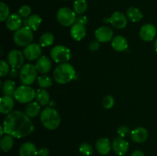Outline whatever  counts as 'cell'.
Masks as SVG:
<instances>
[{
    "label": "cell",
    "instance_id": "cell-1",
    "mask_svg": "<svg viewBox=\"0 0 157 156\" xmlns=\"http://www.w3.org/2000/svg\"><path fill=\"white\" fill-rule=\"evenodd\" d=\"M5 132L13 138H24L34 131L33 122L25 113L21 111H12L6 116L3 122Z\"/></svg>",
    "mask_w": 157,
    "mask_h": 156
},
{
    "label": "cell",
    "instance_id": "cell-2",
    "mask_svg": "<svg viewBox=\"0 0 157 156\" xmlns=\"http://www.w3.org/2000/svg\"><path fill=\"white\" fill-rule=\"evenodd\" d=\"M76 72L71 64L68 63L60 64L54 71L55 80L59 84H66L71 82L75 77Z\"/></svg>",
    "mask_w": 157,
    "mask_h": 156
},
{
    "label": "cell",
    "instance_id": "cell-3",
    "mask_svg": "<svg viewBox=\"0 0 157 156\" xmlns=\"http://www.w3.org/2000/svg\"><path fill=\"white\" fill-rule=\"evenodd\" d=\"M41 122L47 129L55 130L61 123L59 113L53 107H46L41 113Z\"/></svg>",
    "mask_w": 157,
    "mask_h": 156
},
{
    "label": "cell",
    "instance_id": "cell-4",
    "mask_svg": "<svg viewBox=\"0 0 157 156\" xmlns=\"http://www.w3.org/2000/svg\"><path fill=\"white\" fill-rule=\"evenodd\" d=\"M13 40L15 44L21 47L28 46L32 44L33 40V32L32 30L28 26L21 28L15 32Z\"/></svg>",
    "mask_w": 157,
    "mask_h": 156
},
{
    "label": "cell",
    "instance_id": "cell-5",
    "mask_svg": "<svg viewBox=\"0 0 157 156\" xmlns=\"http://www.w3.org/2000/svg\"><path fill=\"white\" fill-rule=\"evenodd\" d=\"M14 98L21 103L30 102L36 96V92L33 88L28 85H22L18 87L14 93Z\"/></svg>",
    "mask_w": 157,
    "mask_h": 156
},
{
    "label": "cell",
    "instance_id": "cell-6",
    "mask_svg": "<svg viewBox=\"0 0 157 156\" xmlns=\"http://www.w3.org/2000/svg\"><path fill=\"white\" fill-rule=\"evenodd\" d=\"M37 69L35 66L27 64L21 67L19 73L20 80L23 85H31L37 78Z\"/></svg>",
    "mask_w": 157,
    "mask_h": 156
},
{
    "label": "cell",
    "instance_id": "cell-7",
    "mask_svg": "<svg viewBox=\"0 0 157 156\" xmlns=\"http://www.w3.org/2000/svg\"><path fill=\"white\" fill-rule=\"evenodd\" d=\"M51 57L55 62L58 64L67 63L71 58L70 49L64 45H56L51 50Z\"/></svg>",
    "mask_w": 157,
    "mask_h": 156
},
{
    "label": "cell",
    "instance_id": "cell-8",
    "mask_svg": "<svg viewBox=\"0 0 157 156\" xmlns=\"http://www.w3.org/2000/svg\"><path fill=\"white\" fill-rule=\"evenodd\" d=\"M57 19L58 22L64 27L72 26L76 21V13L69 8H61L57 12Z\"/></svg>",
    "mask_w": 157,
    "mask_h": 156
},
{
    "label": "cell",
    "instance_id": "cell-9",
    "mask_svg": "<svg viewBox=\"0 0 157 156\" xmlns=\"http://www.w3.org/2000/svg\"><path fill=\"white\" fill-rule=\"evenodd\" d=\"M25 55L18 50H12L8 54V62L12 68L18 69L24 64Z\"/></svg>",
    "mask_w": 157,
    "mask_h": 156
},
{
    "label": "cell",
    "instance_id": "cell-10",
    "mask_svg": "<svg viewBox=\"0 0 157 156\" xmlns=\"http://www.w3.org/2000/svg\"><path fill=\"white\" fill-rule=\"evenodd\" d=\"M23 54L25 58L29 61H35L38 59L41 54V46L35 43H32L25 47Z\"/></svg>",
    "mask_w": 157,
    "mask_h": 156
},
{
    "label": "cell",
    "instance_id": "cell-11",
    "mask_svg": "<svg viewBox=\"0 0 157 156\" xmlns=\"http://www.w3.org/2000/svg\"><path fill=\"white\" fill-rule=\"evenodd\" d=\"M113 32L108 26H101L95 31V37L97 41L101 43L109 42L113 38Z\"/></svg>",
    "mask_w": 157,
    "mask_h": 156
},
{
    "label": "cell",
    "instance_id": "cell-12",
    "mask_svg": "<svg viewBox=\"0 0 157 156\" xmlns=\"http://www.w3.org/2000/svg\"><path fill=\"white\" fill-rule=\"evenodd\" d=\"M156 35V28L153 24H146L141 27L140 37L144 41H151Z\"/></svg>",
    "mask_w": 157,
    "mask_h": 156
},
{
    "label": "cell",
    "instance_id": "cell-13",
    "mask_svg": "<svg viewBox=\"0 0 157 156\" xmlns=\"http://www.w3.org/2000/svg\"><path fill=\"white\" fill-rule=\"evenodd\" d=\"M109 22L117 29H123L127 26V18L122 12H115L109 18Z\"/></svg>",
    "mask_w": 157,
    "mask_h": 156
},
{
    "label": "cell",
    "instance_id": "cell-14",
    "mask_svg": "<svg viewBox=\"0 0 157 156\" xmlns=\"http://www.w3.org/2000/svg\"><path fill=\"white\" fill-rule=\"evenodd\" d=\"M112 148L116 154L123 156L127 152L129 149V143L124 138H116L112 142Z\"/></svg>",
    "mask_w": 157,
    "mask_h": 156
},
{
    "label": "cell",
    "instance_id": "cell-15",
    "mask_svg": "<svg viewBox=\"0 0 157 156\" xmlns=\"http://www.w3.org/2000/svg\"><path fill=\"white\" fill-rule=\"evenodd\" d=\"M149 133L147 128L144 127H138L130 132V137L134 142L143 143L148 139Z\"/></svg>",
    "mask_w": 157,
    "mask_h": 156
},
{
    "label": "cell",
    "instance_id": "cell-16",
    "mask_svg": "<svg viewBox=\"0 0 157 156\" xmlns=\"http://www.w3.org/2000/svg\"><path fill=\"white\" fill-rule=\"evenodd\" d=\"M21 16L18 14H12L9 15V18L6 20V27L9 31L12 32H16L18 29L21 28Z\"/></svg>",
    "mask_w": 157,
    "mask_h": 156
},
{
    "label": "cell",
    "instance_id": "cell-17",
    "mask_svg": "<svg viewBox=\"0 0 157 156\" xmlns=\"http://www.w3.org/2000/svg\"><path fill=\"white\" fill-rule=\"evenodd\" d=\"M14 107V99L11 96L4 95L0 101V112L2 114H9Z\"/></svg>",
    "mask_w": 157,
    "mask_h": 156
},
{
    "label": "cell",
    "instance_id": "cell-18",
    "mask_svg": "<svg viewBox=\"0 0 157 156\" xmlns=\"http://www.w3.org/2000/svg\"><path fill=\"white\" fill-rule=\"evenodd\" d=\"M35 67L39 73L45 74L52 68V62L48 57L43 55L38 58Z\"/></svg>",
    "mask_w": 157,
    "mask_h": 156
},
{
    "label": "cell",
    "instance_id": "cell-19",
    "mask_svg": "<svg viewBox=\"0 0 157 156\" xmlns=\"http://www.w3.org/2000/svg\"><path fill=\"white\" fill-rule=\"evenodd\" d=\"M96 149L101 155H107L111 149V145L108 139L101 138L96 142Z\"/></svg>",
    "mask_w": 157,
    "mask_h": 156
},
{
    "label": "cell",
    "instance_id": "cell-20",
    "mask_svg": "<svg viewBox=\"0 0 157 156\" xmlns=\"http://www.w3.org/2000/svg\"><path fill=\"white\" fill-rule=\"evenodd\" d=\"M71 36L75 41H81L85 37L86 35V29L84 25L75 23V24L71 26V28L70 31Z\"/></svg>",
    "mask_w": 157,
    "mask_h": 156
},
{
    "label": "cell",
    "instance_id": "cell-21",
    "mask_svg": "<svg viewBox=\"0 0 157 156\" xmlns=\"http://www.w3.org/2000/svg\"><path fill=\"white\" fill-rule=\"evenodd\" d=\"M112 47L117 51H124L128 47L127 39L122 35H117L112 39Z\"/></svg>",
    "mask_w": 157,
    "mask_h": 156
},
{
    "label": "cell",
    "instance_id": "cell-22",
    "mask_svg": "<svg viewBox=\"0 0 157 156\" xmlns=\"http://www.w3.org/2000/svg\"><path fill=\"white\" fill-rule=\"evenodd\" d=\"M20 156H37L38 150L36 146L32 142H25L23 144L19 149Z\"/></svg>",
    "mask_w": 157,
    "mask_h": 156
},
{
    "label": "cell",
    "instance_id": "cell-23",
    "mask_svg": "<svg viewBox=\"0 0 157 156\" xmlns=\"http://www.w3.org/2000/svg\"><path fill=\"white\" fill-rule=\"evenodd\" d=\"M35 98L40 106H44L50 103V95L48 92L44 89H39L37 90Z\"/></svg>",
    "mask_w": 157,
    "mask_h": 156
},
{
    "label": "cell",
    "instance_id": "cell-24",
    "mask_svg": "<svg viewBox=\"0 0 157 156\" xmlns=\"http://www.w3.org/2000/svg\"><path fill=\"white\" fill-rule=\"evenodd\" d=\"M41 21H42V19L39 15H32L29 18H27V19L25 21V26L29 27L32 30L36 31L41 25Z\"/></svg>",
    "mask_w": 157,
    "mask_h": 156
},
{
    "label": "cell",
    "instance_id": "cell-25",
    "mask_svg": "<svg viewBox=\"0 0 157 156\" xmlns=\"http://www.w3.org/2000/svg\"><path fill=\"white\" fill-rule=\"evenodd\" d=\"M40 105L38 102H29L25 110V113L29 116V118L36 117L40 112Z\"/></svg>",
    "mask_w": 157,
    "mask_h": 156
},
{
    "label": "cell",
    "instance_id": "cell-26",
    "mask_svg": "<svg viewBox=\"0 0 157 156\" xmlns=\"http://www.w3.org/2000/svg\"><path fill=\"white\" fill-rule=\"evenodd\" d=\"M127 17L133 22H139L143 18V14L136 7H130L127 10Z\"/></svg>",
    "mask_w": 157,
    "mask_h": 156
},
{
    "label": "cell",
    "instance_id": "cell-27",
    "mask_svg": "<svg viewBox=\"0 0 157 156\" xmlns=\"http://www.w3.org/2000/svg\"><path fill=\"white\" fill-rule=\"evenodd\" d=\"M14 145V139L13 137L9 135H6L5 136H2L0 140V147L2 150L5 152H8L12 149Z\"/></svg>",
    "mask_w": 157,
    "mask_h": 156
},
{
    "label": "cell",
    "instance_id": "cell-28",
    "mask_svg": "<svg viewBox=\"0 0 157 156\" xmlns=\"http://www.w3.org/2000/svg\"><path fill=\"white\" fill-rule=\"evenodd\" d=\"M15 83L12 80H7L4 82L2 85V92L4 95L12 96L14 95L15 91Z\"/></svg>",
    "mask_w": 157,
    "mask_h": 156
},
{
    "label": "cell",
    "instance_id": "cell-29",
    "mask_svg": "<svg viewBox=\"0 0 157 156\" xmlns=\"http://www.w3.org/2000/svg\"><path fill=\"white\" fill-rule=\"evenodd\" d=\"M55 41V37L50 32H46L43 34L39 39V43L41 47H44L48 46H51L54 43Z\"/></svg>",
    "mask_w": 157,
    "mask_h": 156
},
{
    "label": "cell",
    "instance_id": "cell-30",
    "mask_svg": "<svg viewBox=\"0 0 157 156\" xmlns=\"http://www.w3.org/2000/svg\"><path fill=\"white\" fill-rule=\"evenodd\" d=\"M87 9V3L86 0H76L74 2V11L76 14L82 15Z\"/></svg>",
    "mask_w": 157,
    "mask_h": 156
},
{
    "label": "cell",
    "instance_id": "cell-31",
    "mask_svg": "<svg viewBox=\"0 0 157 156\" xmlns=\"http://www.w3.org/2000/svg\"><path fill=\"white\" fill-rule=\"evenodd\" d=\"M37 82H38V86L42 89L48 88V87H51L53 84V81H52L51 76L46 74H43L38 76V79H37Z\"/></svg>",
    "mask_w": 157,
    "mask_h": 156
},
{
    "label": "cell",
    "instance_id": "cell-32",
    "mask_svg": "<svg viewBox=\"0 0 157 156\" xmlns=\"http://www.w3.org/2000/svg\"><path fill=\"white\" fill-rule=\"evenodd\" d=\"M9 8L3 2H0V21H4L9 17Z\"/></svg>",
    "mask_w": 157,
    "mask_h": 156
},
{
    "label": "cell",
    "instance_id": "cell-33",
    "mask_svg": "<svg viewBox=\"0 0 157 156\" xmlns=\"http://www.w3.org/2000/svg\"><path fill=\"white\" fill-rule=\"evenodd\" d=\"M79 151L84 156H90L93 154V148L89 143L84 142L79 147Z\"/></svg>",
    "mask_w": 157,
    "mask_h": 156
},
{
    "label": "cell",
    "instance_id": "cell-34",
    "mask_svg": "<svg viewBox=\"0 0 157 156\" xmlns=\"http://www.w3.org/2000/svg\"><path fill=\"white\" fill-rule=\"evenodd\" d=\"M114 99L112 96H107L103 99L102 100V105L105 109L108 110V109L112 108L114 105Z\"/></svg>",
    "mask_w": 157,
    "mask_h": 156
},
{
    "label": "cell",
    "instance_id": "cell-35",
    "mask_svg": "<svg viewBox=\"0 0 157 156\" xmlns=\"http://www.w3.org/2000/svg\"><path fill=\"white\" fill-rule=\"evenodd\" d=\"M31 12H32V9L29 6L27 5H25L22 6L18 10V15L21 17L23 18H29L31 15Z\"/></svg>",
    "mask_w": 157,
    "mask_h": 156
},
{
    "label": "cell",
    "instance_id": "cell-36",
    "mask_svg": "<svg viewBox=\"0 0 157 156\" xmlns=\"http://www.w3.org/2000/svg\"><path fill=\"white\" fill-rule=\"evenodd\" d=\"M9 72V64L5 61L4 60H1L0 61V75L2 77L7 75Z\"/></svg>",
    "mask_w": 157,
    "mask_h": 156
},
{
    "label": "cell",
    "instance_id": "cell-37",
    "mask_svg": "<svg viewBox=\"0 0 157 156\" xmlns=\"http://www.w3.org/2000/svg\"><path fill=\"white\" fill-rule=\"evenodd\" d=\"M117 134L119 135L120 137L121 138L126 137V136H127L130 133V128L127 125H121V126H120L117 128Z\"/></svg>",
    "mask_w": 157,
    "mask_h": 156
},
{
    "label": "cell",
    "instance_id": "cell-38",
    "mask_svg": "<svg viewBox=\"0 0 157 156\" xmlns=\"http://www.w3.org/2000/svg\"><path fill=\"white\" fill-rule=\"evenodd\" d=\"M87 18L86 16H84V15H80V16H78V18H77L76 19V23H78V24H81V25H86L87 23Z\"/></svg>",
    "mask_w": 157,
    "mask_h": 156
},
{
    "label": "cell",
    "instance_id": "cell-39",
    "mask_svg": "<svg viewBox=\"0 0 157 156\" xmlns=\"http://www.w3.org/2000/svg\"><path fill=\"white\" fill-rule=\"evenodd\" d=\"M100 47V42L98 41H94L90 42V45H89V49L91 51H96L99 49Z\"/></svg>",
    "mask_w": 157,
    "mask_h": 156
},
{
    "label": "cell",
    "instance_id": "cell-40",
    "mask_svg": "<svg viewBox=\"0 0 157 156\" xmlns=\"http://www.w3.org/2000/svg\"><path fill=\"white\" fill-rule=\"evenodd\" d=\"M49 149L46 147H42L38 150V156H48L49 155Z\"/></svg>",
    "mask_w": 157,
    "mask_h": 156
},
{
    "label": "cell",
    "instance_id": "cell-41",
    "mask_svg": "<svg viewBox=\"0 0 157 156\" xmlns=\"http://www.w3.org/2000/svg\"><path fill=\"white\" fill-rule=\"evenodd\" d=\"M131 156H145L144 153L140 150H136L132 153Z\"/></svg>",
    "mask_w": 157,
    "mask_h": 156
},
{
    "label": "cell",
    "instance_id": "cell-42",
    "mask_svg": "<svg viewBox=\"0 0 157 156\" xmlns=\"http://www.w3.org/2000/svg\"><path fill=\"white\" fill-rule=\"evenodd\" d=\"M18 71H17V69L15 68H12V70H11L10 72V76H12V77H16L17 76H18Z\"/></svg>",
    "mask_w": 157,
    "mask_h": 156
},
{
    "label": "cell",
    "instance_id": "cell-43",
    "mask_svg": "<svg viewBox=\"0 0 157 156\" xmlns=\"http://www.w3.org/2000/svg\"><path fill=\"white\" fill-rule=\"evenodd\" d=\"M0 129H1V133H0V136H1V137H2L3 134H4V132H5V129H4V127H3V125H2V126H1Z\"/></svg>",
    "mask_w": 157,
    "mask_h": 156
},
{
    "label": "cell",
    "instance_id": "cell-44",
    "mask_svg": "<svg viewBox=\"0 0 157 156\" xmlns=\"http://www.w3.org/2000/svg\"><path fill=\"white\" fill-rule=\"evenodd\" d=\"M154 47H155V50H156V51L157 52V38H156V41H155V44H154Z\"/></svg>",
    "mask_w": 157,
    "mask_h": 156
},
{
    "label": "cell",
    "instance_id": "cell-45",
    "mask_svg": "<svg viewBox=\"0 0 157 156\" xmlns=\"http://www.w3.org/2000/svg\"><path fill=\"white\" fill-rule=\"evenodd\" d=\"M50 107H52V106H54V105H55V102H54V101H52V102H50Z\"/></svg>",
    "mask_w": 157,
    "mask_h": 156
}]
</instances>
